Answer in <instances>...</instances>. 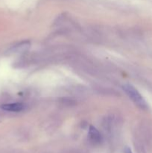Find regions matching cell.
I'll use <instances>...</instances> for the list:
<instances>
[{
    "mask_svg": "<svg viewBox=\"0 0 152 153\" xmlns=\"http://www.w3.org/2000/svg\"><path fill=\"white\" fill-rule=\"evenodd\" d=\"M123 89L125 92L126 93L127 95L131 99L133 102L142 109H146L148 108V105L143 97H142L141 94H139L138 91L134 88L133 85L127 84V85H123Z\"/></svg>",
    "mask_w": 152,
    "mask_h": 153,
    "instance_id": "cell-1",
    "label": "cell"
},
{
    "mask_svg": "<svg viewBox=\"0 0 152 153\" xmlns=\"http://www.w3.org/2000/svg\"><path fill=\"white\" fill-rule=\"evenodd\" d=\"M89 139L92 143H99L101 141V135L99 131L94 126H90L89 128Z\"/></svg>",
    "mask_w": 152,
    "mask_h": 153,
    "instance_id": "cell-2",
    "label": "cell"
},
{
    "mask_svg": "<svg viewBox=\"0 0 152 153\" xmlns=\"http://www.w3.org/2000/svg\"><path fill=\"white\" fill-rule=\"evenodd\" d=\"M1 108L7 111L19 112L24 110L25 105L22 103H10V104H5L1 105Z\"/></svg>",
    "mask_w": 152,
    "mask_h": 153,
    "instance_id": "cell-3",
    "label": "cell"
},
{
    "mask_svg": "<svg viewBox=\"0 0 152 153\" xmlns=\"http://www.w3.org/2000/svg\"><path fill=\"white\" fill-rule=\"evenodd\" d=\"M125 153H133L132 151H131V148H129L128 146H126V147L125 148Z\"/></svg>",
    "mask_w": 152,
    "mask_h": 153,
    "instance_id": "cell-4",
    "label": "cell"
}]
</instances>
